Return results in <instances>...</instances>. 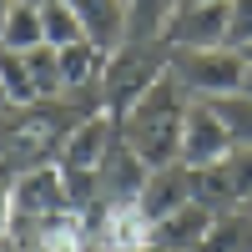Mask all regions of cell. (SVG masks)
<instances>
[{"mask_svg": "<svg viewBox=\"0 0 252 252\" xmlns=\"http://www.w3.org/2000/svg\"><path fill=\"white\" fill-rule=\"evenodd\" d=\"M0 46H5V51H35V46H46V31H40V5L15 0L5 31H0Z\"/></svg>", "mask_w": 252, "mask_h": 252, "instance_id": "obj_14", "label": "cell"}, {"mask_svg": "<svg viewBox=\"0 0 252 252\" xmlns=\"http://www.w3.org/2000/svg\"><path fill=\"white\" fill-rule=\"evenodd\" d=\"M166 71H172V51H166L161 40L111 51L106 56V76H101V106H106L111 116H126Z\"/></svg>", "mask_w": 252, "mask_h": 252, "instance_id": "obj_2", "label": "cell"}, {"mask_svg": "<svg viewBox=\"0 0 252 252\" xmlns=\"http://www.w3.org/2000/svg\"><path fill=\"white\" fill-rule=\"evenodd\" d=\"M66 212H76V202H71V187L56 161L26 166L15 177V227H40V222L66 217Z\"/></svg>", "mask_w": 252, "mask_h": 252, "instance_id": "obj_5", "label": "cell"}, {"mask_svg": "<svg viewBox=\"0 0 252 252\" xmlns=\"http://www.w3.org/2000/svg\"><path fill=\"white\" fill-rule=\"evenodd\" d=\"M61 56V86L66 91H96V101H101V76H106V51H96L91 40H76V46H61L56 51ZM66 101V96H61Z\"/></svg>", "mask_w": 252, "mask_h": 252, "instance_id": "obj_12", "label": "cell"}, {"mask_svg": "<svg viewBox=\"0 0 252 252\" xmlns=\"http://www.w3.org/2000/svg\"><path fill=\"white\" fill-rule=\"evenodd\" d=\"M136 252H172V247H161V242H146V247H136Z\"/></svg>", "mask_w": 252, "mask_h": 252, "instance_id": "obj_22", "label": "cell"}, {"mask_svg": "<svg viewBox=\"0 0 252 252\" xmlns=\"http://www.w3.org/2000/svg\"><path fill=\"white\" fill-rule=\"evenodd\" d=\"M212 111L232 131V146H252V96H217Z\"/></svg>", "mask_w": 252, "mask_h": 252, "instance_id": "obj_17", "label": "cell"}, {"mask_svg": "<svg viewBox=\"0 0 252 252\" xmlns=\"http://www.w3.org/2000/svg\"><path fill=\"white\" fill-rule=\"evenodd\" d=\"M10 10H15V0H0V31H5V20H10Z\"/></svg>", "mask_w": 252, "mask_h": 252, "instance_id": "obj_21", "label": "cell"}, {"mask_svg": "<svg viewBox=\"0 0 252 252\" xmlns=\"http://www.w3.org/2000/svg\"><path fill=\"white\" fill-rule=\"evenodd\" d=\"M187 106H192V96L177 86V76L166 71L152 91L126 116H116V131H121V146L126 152H136L146 166H172L177 152H182V126H187Z\"/></svg>", "mask_w": 252, "mask_h": 252, "instance_id": "obj_1", "label": "cell"}, {"mask_svg": "<svg viewBox=\"0 0 252 252\" xmlns=\"http://www.w3.org/2000/svg\"><path fill=\"white\" fill-rule=\"evenodd\" d=\"M31 5H40V0H31Z\"/></svg>", "mask_w": 252, "mask_h": 252, "instance_id": "obj_27", "label": "cell"}, {"mask_svg": "<svg viewBox=\"0 0 252 252\" xmlns=\"http://www.w3.org/2000/svg\"><path fill=\"white\" fill-rule=\"evenodd\" d=\"M101 252H136L152 242V217L136 202H96V217H86Z\"/></svg>", "mask_w": 252, "mask_h": 252, "instance_id": "obj_7", "label": "cell"}, {"mask_svg": "<svg viewBox=\"0 0 252 252\" xmlns=\"http://www.w3.org/2000/svg\"><path fill=\"white\" fill-rule=\"evenodd\" d=\"M232 131L222 126V116L212 111V101H192L187 106V126H182V152L177 161L187 166V172H202V166H212L222 157H232Z\"/></svg>", "mask_w": 252, "mask_h": 252, "instance_id": "obj_6", "label": "cell"}, {"mask_svg": "<svg viewBox=\"0 0 252 252\" xmlns=\"http://www.w3.org/2000/svg\"><path fill=\"white\" fill-rule=\"evenodd\" d=\"M40 31H46V46H76V40H86L81 35V20L71 15L66 0H40Z\"/></svg>", "mask_w": 252, "mask_h": 252, "instance_id": "obj_15", "label": "cell"}, {"mask_svg": "<svg viewBox=\"0 0 252 252\" xmlns=\"http://www.w3.org/2000/svg\"><path fill=\"white\" fill-rule=\"evenodd\" d=\"M0 111H10V96H5V86H0Z\"/></svg>", "mask_w": 252, "mask_h": 252, "instance_id": "obj_23", "label": "cell"}, {"mask_svg": "<svg viewBox=\"0 0 252 252\" xmlns=\"http://www.w3.org/2000/svg\"><path fill=\"white\" fill-rule=\"evenodd\" d=\"M15 247L20 252H101L81 212L51 217V222H40V227H15Z\"/></svg>", "mask_w": 252, "mask_h": 252, "instance_id": "obj_8", "label": "cell"}, {"mask_svg": "<svg viewBox=\"0 0 252 252\" xmlns=\"http://www.w3.org/2000/svg\"><path fill=\"white\" fill-rule=\"evenodd\" d=\"M252 46V0H232V15H227V51Z\"/></svg>", "mask_w": 252, "mask_h": 252, "instance_id": "obj_19", "label": "cell"}, {"mask_svg": "<svg viewBox=\"0 0 252 252\" xmlns=\"http://www.w3.org/2000/svg\"><path fill=\"white\" fill-rule=\"evenodd\" d=\"M247 237H252V217H247V212H237V217H217L212 232L202 237L197 252H242Z\"/></svg>", "mask_w": 252, "mask_h": 252, "instance_id": "obj_16", "label": "cell"}, {"mask_svg": "<svg viewBox=\"0 0 252 252\" xmlns=\"http://www.w3.org/2000/svg\"><path fill=\"white\" fill-rule=\"evenodd\" d=\"M0 86H5V96H10V111L40 106V91H35L31 66H26V56H20V51H5V46H0Z\"/></svg>", "mask_w": 252, "mask_h": 252, "instance_id": "obj_13", "label": "cell"}, {"mask_svg": "<svg viewBox=\"0 0 252 252\" xmlns=\"http://www.w3.org/2000/svg\"><path fill=\"white\" fill-rule=\"evenodd\" d=\"M0 252H20V247H15V237H10V242H0Z\"/></svg>", "mask_w": 252, "mask_h": 252, "instance_id": "obj_24", "label": "cell"}, {"mask_svg": "<svg viewBox=\"0 0 252 252\" xmlns=\"http://www.w3.org/2000/svg\"><path fill=\"white\" fill-rule=\"evenodd\" d=\"M237 56H242V61H252V46H242V51H237Z\"/></svg>", "mask_w": 252, "mask_h": 252, "instance_id": "obj_25", "label": "cell"}, {"mask_svg": "<svg viewBox=\"0 0 252 252\" xmlns=\"http://www.w3.org/2000/svg\"><path fill=\"white\" fill-rule=\"evenodd\" d=\"M212 222H217V212H207L202 202H187L182 212L152 222V242L172 247V252H197V247H202V237L212 232Z\"/></svg>", "mask_w": 252, "mask_h": 252, "instance_id": "obj_11", "label": "cell"}, {"mask_svg": "<svg viewBox=\"0 0 252 252\" xmlns=\"http://www.w3.org/2000/svg\"><path fill=\"white\" fill-rule=\"evenodd\" d=\"M247 61L237 51H172V76L187 96L197 101H217V96H237Z\"/></svg>", "mask_w": 252, "mask_h": 252, "instance_id": "obj_3", "label": "cell"}, {"mask_svg": "<svg viewBox=\"0 0 252 252\" xmlns=\"http://www.w3.org/2000/svg\"><path fill=\"white\" fill-rule=\"evenodd\" d=\"M71 15L81 20V35L91 40L96 51H121L126 46V20H131V5L126 0H66Z\"/></svg>", "mask_w": 252, "mask_h": 252, "instance_id": "obj_9", "label": "cell"}, {"mask_svg": "<svg viewBox=\"0 0 252 252\" xmlns=\"http://www.w3.org/2000/svg\"><path fill=\"white\" fill-rule=\"evenodd\" d=\"M172 5H182V0H172Z\"/></svg>", "mask_w": 252, "mask_h": 252, "instance_id": "obj_26", "label": "cell"}, {"mask_svg": "<svg viewBox=\"0 0 252 252\" xmlns=\"http://www.w3.org/2000/svg\"><path fill=\"white\" fill-rule=\"evenodd\" d=\"M227 15H232V0H182L161 31V46L166 51H222Z\"/></svg>", "mask_w": 252, "mask_h": 252, "instance_id": "obj_4", "label": "cell"}, {"mask_svg": "<svg viewBox=\"0 0 252 252\" xmlns=\"http://www.w3.org/2000/svg\"><path fill=\"white\" fill-rule=\"evenodd\" d=\"M15 177H20V166L0 152V242L15 237Z\"/></svg>", "mask_w": 252, "mask_h": 252, "instance_id": "obj_18", "label": "cell"}, {"mask_svg": "<svg viewBox=\"0 0 252 252\" xmlns=\"http://www.w3.org/2000/svg\"><path fill=\"white\" fill-rule=\"evenodd\" d=\"M237 96H252V61H247V71H242V86H237Z\"/></svg>", "mask_w": 252, "mask_h": 252, "instance_id": "obj_20", "label": "cell"}, {"mask_svg": "<svg viewBox=\"0 0 252 252\" xmlns=\"http://www.w3.org/2000/svg\"><path fill=\"white\" fill-rule=\"evenodd\" d=\"M187 202H197V197H192V172H187L182 161L146 172V187H141V197H136V207H141V212L152 217V222H161V217L182 212Z\"/></svg>", "mask_w": 252, "mask_h": 252, "instance_id": "obj_10", "label": "cell"}]
</instances>
